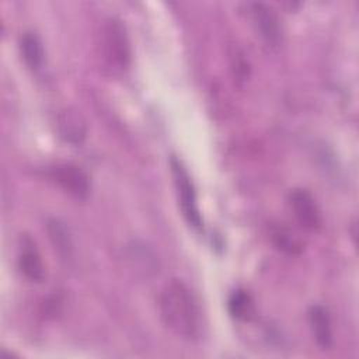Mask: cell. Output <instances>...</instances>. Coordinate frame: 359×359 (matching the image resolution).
Segmentation results:
<instances>
[{
    "label": "cell",
    "instance_id": "cell-7",
    "mask_svg": "<svg viewBox=\"0 0 359 359\" xmlns=\"http://www.w3.org/2000/svg\"><path fill=\"white\" fill-rule=\"evenodd\" d=\"M22 244L20 247L17 265L20 272L31 282H42L45 279V265L39 251L35 247V243L25 237L21 240Z\"/></svg>",
    "mask_w": 359,
    "mask_h": 359
},
{
    "label": "cell",
    "instance_id": "cell-3",
    "mask_svg": "<svg viewBox=\"0 0 359 359\" xmlns=\"http://www.w3.org/2000/svg\"><path fill=\"white\" fill-rule=\"evenodd\" d=\"M102 48L107 60L116 70H126L132 60L130 41L125 25L118 18H108L102 27Z\"/></svg>",
    "mask_w": 359,
    "mask_h": 359
},
{
    "label": "cell",
    "instance_id": "cell-5",
    "mask_svg": "<svg viewBox=\"0 0 359 359\" xmlns=\"http://www.w3.org/2000/svg\"><path fill=\"white\" fill-rule=\"evenodd\" d=\"M247 14L255 32L268 46H278L280 43V21L272 7L261 1H252L247 4Z\"/></svg>",
    "mask_w": 359,
    "mask_h": 359
},
{
    "label": "cell",
    "instance_id": "cell-6",
    "mask_svg": "<svg viewBox=\"0 0 359 359\" xmlns=\"http://www.w3.org/2000/svg\"><path fill=\"white\" fill-rule=\"evenodd\" d=\"M289 205L297 223L310 231L321 227V212L313 195L303 188H296L289 195Z\"/></svg>",
    "mask_w": 359,
    "mask_h": 359
},
{
    "label": "cell",
    "instance_id": "cell-11",
    "mask_svg": "<svg viewBox=\"0 0 359 359\" xmlns=\"http://www.w3.org/2000/svg\"><path fill=\"white\" fill-rule=\"evenodd\" d=\"M18 45H20L21 57H22L24 63L27 65V67L34 72L39 70L42 67L43 59H45L43 45H42V41L39 39V36L32 31H25L20 36Z\"/></svg>",
    "mask_w": 359,
    "mask_h": 359
},
{
    "label": "cell",
    "instance_id": "cell-1",
    "mask_svg": "<svg viewBox=\"0 0 359 359\" xmlns=\"http://www.w3.org/2000/svg\"><path fill=\"white\" fill-rule=\"evenodd\" d=\"M158 311L164 325L178 338L188 342L201 339L203 317L198 299L181 280L171 279L158 296Z\"/></svg>",
    "mask_w": 359,
    "mask_h": 359
},
{
    "label": "cell",
    "instance_id": "cell-4",
    "mask_svg": "<svg viewBox=\"0 0 359 359\" xmlns=\"http://www.w3.org/2000/svg\"><path fill=\"white\" fill-rule=\"evenodd\" d=\"M50 180L69 196L86 201L91 191L90 178L79 165L72 163H57L49 168Z\"/></svg>",
    "mask_w": 359,
    "mask_h": 359
},
{
    "label": "cell",
    "instance_id": "cell-10",
    "mask_svg": "<svg viewBox=\"0 0 359 359\" xmlns=\"http://www.w3.org/2000/svg\"><path fill=\"white\" fill-rule=\"evenodd\" d=\"M59 136L72 144H80L86 137V123L80 114L72 109H65L56 121Z\"/></svg>",
    "mask_w": 359,
    "mask_h": 359
},
{
    "label": "cell",
    "instance_id": "cell-8",
    "mask_svg": "<svg viewBox=\"0 0 359 359\" xmlns=\"http://www.w3.org/2000/svg\"><path fill=\"white\" fill-rule=\"evenodd\" d=\"M309 324L317 345L321 349H330L334 342V335L328 310L320 304L311 306L309 310Z\"/></svg>",
    "mask_w": 359,
    "mask_h": 359
},
{
    "label": "cell",
    "instance_id": "cell-9",
    "mask_svg": "<svg viewBox=\"0 0 359 359\" xmlns=\"http://www.w3.org/2000/svg\"><path fill=\"white\" fill-rule=\"evenodd\" d=\"M45 229H46L48 238L55 252L59 255V258L65 261L69 259L72 257L73 243H72V236L66 223H63L57 217H48L45 222Z\"/></svg>",
    "mask_w": 359,
    "mask_h": 359
},
{
    "label": "cell",
    "instance_id": "cell-13",
    "mask_svg": "<svg viewBox=\"0 0 359 359\" xmlns=\"http://www.w3.org/2000/svg\"><path fill=\"white\" fill-rule=\"evenodd\" d=\"M271 240L275 248L279 251L289 254V255H297L300 254L303 245L300 240L285 226H275L271 230Z\"/></svg>",
    "mask_w": 359,
    "mask_h": 359
},
{
    "label": "cell",
    "instance_id": "cell-2",
    "mask_svg": "<svg viewBox=\"0 0 359 359\" xmlns=\"http://www.w3.org/2000/svg\"><path fill=\"white\" fill-rule=\"evenodd\" d=\"M170 170H171L175 194L178 199V206L181 209L182 217L185 219L188 226L192 227L194 230H198V231L202 230L203 220L198 206L196 189L189 172L187 171L184 163L175 156H171L170 158Z\"/></svg>",
    "mask_w": 359,
    "mask_h": 359
},
{
    "label": "cell",
    "instance_id": "cell-12",
    "mask_svg": "<svg viewBox=\"0 0 359 359\" xmlns=\"http://www.w3.org/2000/svg\"><path fill=\"white\" fill-rule=\"evenodd\" d=\"M227 310L233 318L248 321L254 314V302L251 294L244 289L233 290L227 300Z\"/></svg>",
    "mask_w": 359,
    "mask_h": 359
}]
</instances>
